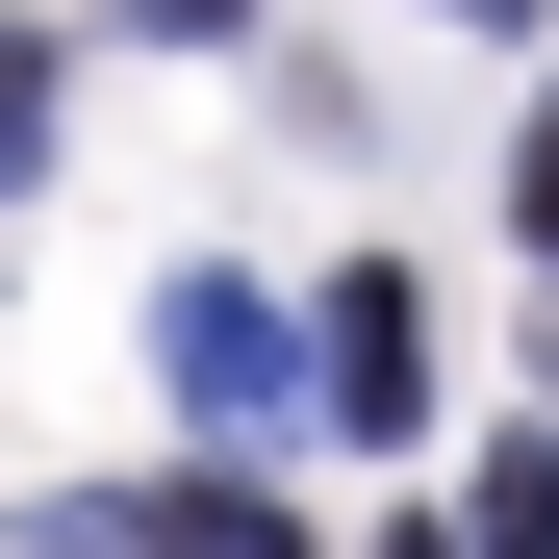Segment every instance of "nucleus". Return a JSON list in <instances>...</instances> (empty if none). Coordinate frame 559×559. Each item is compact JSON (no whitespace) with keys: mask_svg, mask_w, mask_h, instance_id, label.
<instances>
[{"mask_svg":"<svg viewBox=\"0 0 559 559\" xmlns=\"http://www.w3.org/2000/svg\"><path fill=\"white\" fill-rule=\"evenodd\" d=\"M457 559H559V432H534L509 484H484V534H457Z\"/></svg>","mask_w":559,"mask_h":559,"instance_id":"20e7f679","label":"nucleus"},{"mask_svg":"<svg viewBox=\"0 0 559 559\" xmlns=\"http://www.w3.org/2000/svg\"><path fill=\"white\" fill-rule=\"evenodd\" d=\"M306 407H331V432H407V407H432V280H407V254H356L331 306H306Z\"/></svg>","mask_w":559,"mask_h":559,"instance_id":"f03ea898","label":"nucleus"},{"mask_svg":"<svg viewBox=\"0 0 559 559\" xmlns=\"http://www.w3.org/2000/svg\"><path fill=\"white\" fill-rule=\"evenodd\" d=\"M26 153H51V51L0 26V178H26Z\"/></svg>","mask_w":559,"mask_h":559,"instance_id":"39448f33","label":"nucleus"},{"mask_svg":"<svg viewBox=\"0 0 559 559\" xmlns=\"http://www.w3.org/2000/svg\"><path fill=\"white\" fill-rule=\"evenodd\" d=\"M457 26H534V0H457Z\"/></svg>","mask_w":559,"mask_h":559,"instance_id":"6e6552de","label":"nucleus"},{"mask_svg":"<svg viewBox=\"0 0 559 559\" xmlns=\"http://www.w3.org/2000/svg\"><path fill=\"white\" fill-rule=\"evenodd\" d=\"M382 559H432V534H382Z\"/></svg>","mask_w":559,"mask_h":559,"instance_id":"1a4fd4ad","label":"nucleus"},{"mask_svg":"<svg viewBox=\"0 0 559 559\" xmlns=\"http://www.w3.org/2000/svg\"><path fill=\"white\" fill-rule=\"evenodd\" d=\"M509 229H534V254H559V103H534V128H509Z\"/></svg>","mask_w":559,"mask_h":559,"instance_id":"423d86ee","label":"nucleus"},{"mask_svg":"<svg viewBox=\"0 0 559 559\" xmlns=\"http://www.w3.org/2000/svg\"><path fill=\"white\" fill-rule=\"evenodd\" d=\"M534 382H559V356H534Z\"/></svg>","mask_w":559,"mask_h":559,"instance_id":"9d476101","label":"nucleus"},{"mask_svg":"<svg viewBox=\"0 0 559 559\" xmlns=\"http://www.w3.org/2000/svg\"><path fill=\"white\" fill-rule=\"evenodd\" d=\"M128 559H306V534H280L254 484H178V509H128Z\"/></svg>","mask_w":559,"mask_h":559,"instance_id":"7ed1b4c3","label":"nucleus"},{"mask_svg":"<svg viewBox=\"0 0 559 559\" xmlns=\"http://www.w3.org/2000/svg\"><path fill=\"white\" fill-rule=\"evenodd\" d=\"M128 26H254V0H128Z\"/></svg>","mask_w":559,"mask_h":559,"instance_id":"0eeeda50","label":"nucleus"},{"mask_svg":"<svg viewBox=\"0 0 559 559\" xmlns=\"http://www.w3.org/2000/svg\"><path fill=\"white\" fill-rule=\"evenodd\" d=\"M153 382H178V432H280L306 407V306L280 280H153Z\"/></svg>","mask_w":559,"mask_h":559,"instance_id":"f257e3e1","label":"nucleus"}]
</instances>
